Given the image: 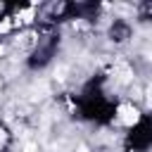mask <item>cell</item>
I'll return each instance as SVG.
<instances>
[{
    "instance_id": "4",
    "label": "cell",
    "mask_w": 152,
    "mask_h": 152,
    "mask_svg": "<svg viewBox=\"0 0 152 152\" xmlns=\"http://www.w3.org/2000/svg\"><path fill=\"white\" fill-rule=\"evenodd\" d=\"M17 17H19V21H24V24H31V21L36 19V10H33V7L19 10V12H17Z\"/></svg>"
},
{
    "instance_id": "8",
    "label": "cell",
    "mask_w": 152,
    "mask_h": 152,
    "mask_svg": "<svg viewBox=\"0 0 152 152\" xmlns=\"http://www.w3.org/2000/svg\"><path fill=\"white\" fill-rule=\"evenodd\" d=\"M145 57H147V62H152V45L145 50Z\"/></svg>"
},
{
    "instance_id": "3",
    "label": "cell",
    "mask_w": 152,
    "mask_h": 152,
    "mask_svg": "<svg viewBox=\"0 0 152 152\" xmlns=\"http://www.w3.org/2000/svg\"><path fill=\"white\" fill-rule=\"evenodd\" d=\"M19 52H31L36 45H38V33L36 31H26V33H21V36H17V40L12 43Z\"/></svg>"
},
{
    "instance_id": "10",
    "label": "cell",
    "mask_w": 152,
    "mask_h": 152,
    "mask_svg": "<svg viewBox=\"0 0 152 152\" xmlns=\"http://www.w3.org/2000/svg\"><path fill=\"white\" fill-rule=\"evenodd\" d=\"M0 90H2V76H0Z\"/></svg>"
},
{
    "instance_id": "7",
    "label": "cell",
    "mask_w": 152,
    "mask_h": 152,
    "mask_svg": "<svg viewBox=\"0 0 152 152\" xmlns=\"http://www.w3.org/2000/svg\"><path fill=\"white\" fill-rule=\"evenodd\" d=\"M145 95H147V102H150V104H152V86H150V88H147V90H145Z\"/></svg>"
},
{
    "instance_id": "1",
    "label": "cell",
    "mask_w": 152,
    "mask_h": 152,
    "mask_svg": "<svg viewBox=\"0 0 152 152\" xmlns=\"http://www.w3.org/2000/svg\"><path fill=\"white\" fill-rule=\"evenodd\" d=\"M116 114H119V121L124 124V126H135L138 121H140V109L133 104V102H124V104H119V109H116Z\"/></svg>"
},
{
    "instance_id": "2",
    "label": "cell",
    "mask_w": 152,
    "mask_h": 152,
    "mask_svg": "<svg viewBox=\"0 0 152 152\" xmlns=\"http://www.w3.org/2000/svg\"><path fill=\"white\" fill-rule=\"evenodd\" d=\"M112 78H114L116 86H131V83H133V69H131L124 59H119V62L114 64V69H112Z\"/></svg>"
},
{
    "instance_id": "5",
    "label": "cell",
    "mask_w": 152,
    "mask_h": 152,
    "mask_svg": "<svg viewBox=\"0 0 152 152\" xmlns=\"http://www.w3.org/2000/svg\"><path fill=\"white\" fill-rule=\"evenodd\" d=\"M10 28H12V19H10V17H5V19L0 21V33H7Z\"/></svg>"
},
{
    "instance_id": "6",
    "label": "cell",
    "mask_w": 152,
    "mask_h": 152,
    "mask_svg": "<svg viewBox=\"0 0 152 152\" xmlns=\"http://www.w3.org/2000/svg\"><path fill=\"white\" fill-rule=\"evenodd\" d=\"M5 142H7V128L0 126V145H5Z\"/></svg>"
},
{
    "instance_id": "9",
    "label": "cell",
    "mask_w": 152,
    "mask_h": 152,
    "mask_svg": "<svg viewBox=\"0 0 152 152\" xmlns=\"http://www.w3.org/2000/svg\"><path fill=\"white\" fill-rule=\"evenodd\" d=\"M74 152H90V150H88V147H86V145H78V147H76V150H74Z\"/></svg>"
}]
</instances>
